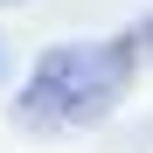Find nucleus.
Returning a JSON list of instances; mask_svg holds the SVG:
<instances>
[{"label": "nucleus", "mask_w": 153, "mask_h": 153, "mask_svg": "<svg viewBox=\"0 0 153 153\" xmlns=\"http://www.w3.org/2000/svg\"><path fill=\"white\" fill-rule=\"evenodd\" d=\"M132 63H139L132 35L42 49V56H35V76H28V91L14 97V118L28 125V132H76V125H97V118L125 97Z\"/></svg>", "instance_id": "nucleus-1"}, {"label": "nucleus", "mask_w": 153, "mask_h": 153, "mask_svg": "<svg viewBox=\"0 0 153 153\" xmlns=\"http://www.w3.org/2000/svg\"><path fill=\"white\" fill-rule=\"evenodd\" d=\"M7 7H14V0H7Z\"/></svg>", "instance_id": "nucleus-3"}, {"label": "nucleus", "mask_w": 153, "mask_h": 153, "mask_svg": "<svg viewBox=\"0 0 153 153\" xmlns=\"http://www.w3.org/2000/svg\"><path fill=\"white\" fill-rule=\"evenodd\" d=\"M132 49H139V56H153V14H146L139 28H132Z\"/></svg>", "instance_id": "nucleus-2"}]
</instances>
